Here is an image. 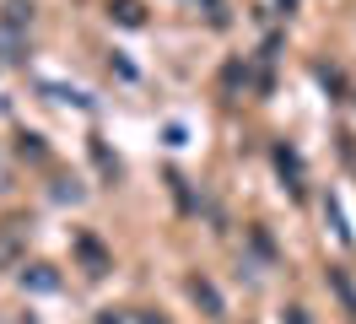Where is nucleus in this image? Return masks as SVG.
Masks as SVG:
<instances>
[{
	"mask_svg": "<svg viewBox=\"0 0 356 324\" xmlns=\"http://www.w3.org/2000/svg\"><path fill=\"white\" fill-rule=\"evenodd\" d=\"M189 292H195V298H200L205 308H211V314H222V298H216V286H211V281H195Z\"/></svg>",
	"mask_w": 356,
	"mask_h": 324,
	"instance_id": "nucleus-1",
	"label": "nucleus"
}]
</instances>
